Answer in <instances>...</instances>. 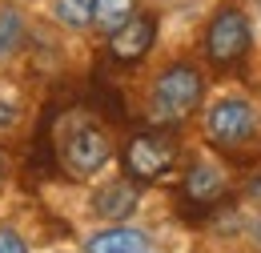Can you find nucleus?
<instances>
[{"label": "nucleus", "mask_w": 261, "mask_h": 253, "mask_svg": "<svg viewBox=\"0 0 261 253\" xmlns=\"http://www.w3.org/2000/svg\"><path fill=\"white\" fill-rule=\"evenodd\" d=\"M133 16H137V0H93V29H100L105 36H113Z\"/></svg>", "instance_id": "obj_10"}, {"label": "nucleus", "mask_w": 261, "mask_h": 253, "mask_svg": "<svg viewBox=\"0 0 261 253\" xmlns=\"http://www.w3.org/2000/svg\"><path fill=\"white\" fill-rule=\"evenodd\" d=\"M0 185H4V157H0Z\"/></svg>", "instance_id": "obj_15"}, {"label": "nucleus", "mask_w": 261, "mask_h": 253, "mask_svg": "<svg viewBox=\"0 0 261 253\" xmlns=\"http://www.w3.org/2000/svg\"><path fill=\"white\" fill-rule=\"evenodd\" d=\"M173 161H177V145L165 133H137L129 141V149H125V169H129L137 181H157V177H165L173 169Z\"/></svg>", "instance_id": "obj_5"}, {"label": "nucleus", "mask_w": 261, "mask_h": 253, "mask_svg": "<svg viewBox=\"0 0 261 253\" xmlns=\"http://www.w3.org/2000/svg\"><path fill=\"white\" fill-rule=\"evenodd\" d=\"M61 161L72 177H97L100 169L113 161V141L109 133L93 121H76L61 137Z\"/></svg>", "instance_id": "obj_4"}, {"label": "nucleus", "mask_w": 261, "mask_h": 253, "mask_svg": "<svg viewBox=\"0 0 261 253\" xmlns=\"http://www.w3.org/2000/svg\"><path fill=\"white\" fill-rule=\"evenodd\" d=\"M81 253H149V233L129 221H105L85 237Z\"/></svg>", "instance_id": "obj_6"}, {"label": "nucleus", "mask_w": 261, "mask_h": 253, "mask_svg": "<svg viewBox=\"0 0 261 253\" xmlns=\"http://www.w3.org/2000/svg\"><path fill=\"white\" fill-rule=\"evenodd\" d=\"M53 16L65 29H89L93 24V0H53Z\"/></svg>", "instance_id": "obj_11"}, {"label": "nucleus", "mask_w": 261, "mask_h": 253, "mask_svg": "<svg viewBox=\"0 0 261 253\" xmlns=\"http://www.w3.org/2000/svg\"><path fill=\"white\" fill-rule=\"evenodd\" d=\"M24 40V16L16 8H0V61L12 57Z\"/></svg>", "instance_id": "obj_12"}, {"label": "nucleus", "mask_w": 261, "mask_h": 253, "mask_svg": "<svg viewBox=\"0 0 261 253\" xmlns=\"http://www.w3.org/2000/svg\"><path fill=\"white\" fill-rule=\"evenodd\" d=\"M261 129L257 105L249 96H221L205 109V133L213 145L221 149H237V145H249Z\"/></svg>", "instance_id": "obj_2"}, {"label": "nucleus", "mask_w": 261, "mask_h": 253, "mask_svg": "<svg viewBox=\"0 0 261 253\" xmlns=\"http://www.w3.org/2000/svg\"><path fill=\"white\" fill-rule=\"evenodd\" d=\"M253 44V20L241 4H225L213 12V20L205 24V57L213 64H233L241 61Z\"/></svg>", "instance_id": "obj_3"}, {"label": "nucleus", "mask_w": 261, "mask_h": 253, "mask_svg": "<svg viewBox=\"0 0 261 253\" xmlns=\"http://www.w3.org/2000/svg\"><path fill=\"white\" fill-rule=\"evenodd\" d=\"M0 253H33V249L12 225H0Z\"/></svg>", "instance_id": "obj_13"}, {"label": "nucleus", "mask_w": 261, "mask_h": 253, "mask_svg": "<svg viewBox=\"0 0 261 253\" xmlns=\"http://www.w3.org/2000/svg\"><path fill=\"white\" fill-rule=\"evenodd\" d=\"M225 193V169L213 161H197L193 169L185 173V197L189 201H213Z\"/></svg>", "instance_id": "obj_9"}, {"label": "nucleus", "mask_w": 261, "mask_h": 253, "mask_svg": "<svg viewBox=\"0 0 261 253\" xmlns=\"http://www.w3.org/2000/svg\"><path fill=\"white\" fill-rule=\"evenodd\" d=\"M201 96H205V81L193 64H169L157 72V81L149 89V117L161 121V125L185 121L197 113Z\"/></svg>", "instance_id": "obj_1"}, {"label": "nucleus", "mask_w": 261, "mask_h": 253, "mask_svg": "<svg viewBox=\"0 0 261 253\" xmlns=\"http://www.w3.org/2000/svg\"><path fill=\"white\" fill-rule=\"evenodd\" d=\"M137 205H141V193L129 181H109L105 189L93 193V213L100 221H129L137 213Z\"/></svg>", "instance_id": "obj_8"}, {"label": "nucleus", "mask_w": 261, "mask_h": 253, "mask_svg": "<svg viewBox=\"0 0 261 253\" xmlns=\"http://www.w3.org/2000/svg\"><path fill=\"white\" fill-rule=\"evenodd\" d=\"M153 40H157V20L145 16V12H137L133 20H125L121 29L109 36V57L133 64V61H141V57L153 48Z\"/></svg>", "instance_id": "obj_7"}, {"label": "nucleus", "mask_w": 261, "mask_h": 253, "mask_svg": "<svg viewBox=\"0 0 261 253\" xmlns=\"http://www.w3.org/2000/svg\"><path fill=\"white\" fill-rule=\"evenodd\" d=\"M16 113H20V109H16L12 100H0V129L12 125V121H16Z\"/></svg>", "instance_id": "obj_14"}]
</instances>
